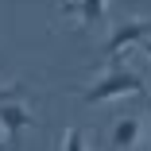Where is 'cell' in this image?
<instances>
[{
	"mask_svg": "<svg viewBox=\"0 0 151 151\" xmlns=\"http://www.w3.org/2000/svg\"><path fill=\"white\" fill-rule=\"evenodd\" d=\"M139 89H143V78L136 70H128L124 58L116 54L112 62H109V74L97 78L89 89H81V97L89 105H101V101H112V97H132V93H139Z\"/></svg>",
	"mask_w": 151,
	"mask_h": 151,
	"instance_id": "1",
	"label": "cell"
},
{
	"mask_svg": "<svg viewBox=\"0 0 151 151\" xmlns=\"http://www.w3.org/2000/svg\"><path fill=\"white\" fill-rule=\"evenodd\" d=\"M151 35V19H124V23H116L112 27V35L105 39V54L112 58V54H120V50H124V47H132V43H143Z\"/></svg>",
	"mask_w": 151,
	"mask_h": 151,
	"instance_id": "2",
	"label": "cell"
},
{
	"mask_svg": "<svg viewBox=\"0 0 151 151\" xmlns=\"http://www.w3.org/2000/svg\"><path fill=\"white\" fill-rule=\"evenodd\" d=\"M58 12L62 16H78L85 23H105L109 19V0H62Z\"/></svg>",
	"mask_w": 151,
	"mask_h": 151,
	"instance_id": "3",
	"label": "cell"
},
{
	"mask_svg": "<svg viewBox=\"0 0 151 151\" xmlns=\"http://www.w3.org/2000/svg\"><path fill=\"white\" fill-rule=\"evenodd\" d=\"M31 120L35 116L23 109V101H4V105H0V124H4V132H8V143H16Z\"/></svg>",
	"mask_w": 151,
	"mask_h": 151,
	"instance_id": "4",
	"label": "cell"
},
{
	"mask_svg": "<svg viewBox=\"0 0 151 151\" xmlns=\"http://www.w3.org/2000/svg\"><path fill=\"white\" fill-rule=\"evenodd\" d=\"M136 139H139V120H136V116L116 120V128H112V147H116V151H128Z\"/></svg>",
	"mask_w": 151,
	"mask_h": 151,
	"instance_id": "5",
	"label": "cell"
},
{
	"mask_svg": "<svg viewBox=\"0 0 151 151\" xmlns=\"http://www.w3.org/2000/svg\"><path fill=\"white\" fill-rule=\"evenodd\" d=\"M62 151H85V136H81V128H66Z\"/></svg>",
	"mask_w": 151,
	"mask_h": 151,
	"instance_id": "6",
	"label": "cell"
},
{
	"mask_svg": "<svg viewBox=\"0 0 151 151\" xmlns=\"http://www.w3.org/2000/svg\"><path fill=\"white\" fill-rule=\"evenodd\" d=\"M143 54H147V58H151V39H143Z\"/></svg>",
	"mask_w": 151,
	"mask_h": 151,
	"instance_id": "7",
	"label": "cell"
},
{
	"mask_svg": "<svg viewBox=\"0 0 151 151\" xmlns=\"http://www.w3.org/2000/svg\"><path fill=\"white\" fill-rule=\"evenodd\" d=\"M8 147H12V143H8V139H0V151H8Z\"/></svg>",
	"mask_w": 151,
	"mask_h": 151,
	"instance_id": "8",
	"label": "cell"
}]
</instances>
